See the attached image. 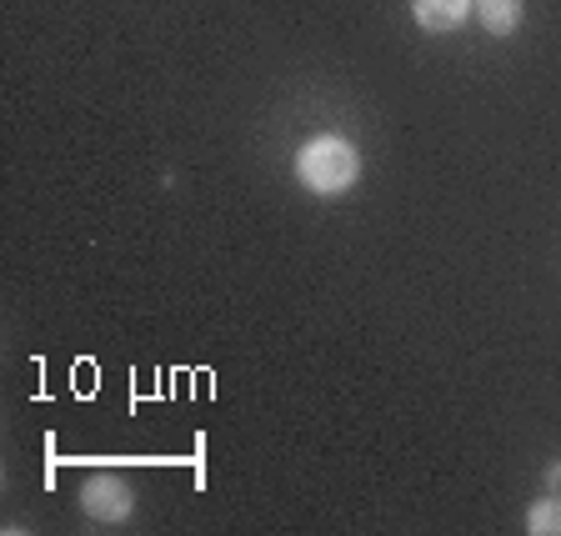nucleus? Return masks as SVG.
Returning a JSON list of instances; mask_svg holds the SVG:
<instances>
[{
  "label": "nucleus",
  "mask_w": 561,
  "mask_h": 536,
  "mask_svg": "<svg viewBox=\"0 0 561 536\" xmlns=\"http://www.w3.org/2000/svg\"><path fill=\"white\" fill-rule=\"evenodd\" d=\"M296 175H301V186L316 191V196H341V191L356 186L362 156H356V146L341 136H316L296 151Z\"/></svg>",
  "instance_id": "nucleus-1"
},
{
  "label": "nucleus",
  "mask_w": 561,
  "mask_h": 536,
  "mask_svg": "<svg viewBox=\"0 0 561 536\" xmlns=\"http://www.w3.org/2000/svg\"><path fill=\"white\" fill-rule=\"evenodd\" d=\"M526 532L561 536V502H557V497H547V502H537L531 512H526Z\"/></svg>",
  "instance_id": "nucleus-5"
},
{
  "label": "nucleus",
  "mask_w": 561,
  "mask_h": 536,
  "mask_svg": "<svg viewBox=\"0 0 561 536\" xmlns=\"http://www.w3.org/2000/svg\"><path fill=\"white\" fill-rule=\"evenodd\" d=\"M421 31H456L471 15V0H411Z\"/></svg>",
  "instance_id": "nucleus-3"
},
{
  "label": "nucleus",
  "mask_w": 561,
  "mask_h": 536,
  "mask_svg": "<svg viewBox=\"0 0 561 536\" xmlns=\"http://www.w3.org/2000/svg\"><path fill=\"white\" fill-rule=\"evenodd\" d=\"M547 481H551V487H561V467H551V471H547Z\"/></svg>",
  "instance_id": "nucleus-6"
},
{
  "label": "nucleus",
  "mask_w": 561,
  "mask_h": 536,
  "mask_svg": "<svg viewBox=\"0 0 561 536\" xmlns=\"http://www.w3.org/2000/svg\"><path fill=\"white\" fill-rule=\"evenodd\" d=\"M477 11L491 35H512L522 25V0H477Z\"/></svg>",
  "instance_id": "nucleus-4"
},
{
  "label": "nucleus",
  "mask_w": 561,
  "mask_h": 536,
  "mask_svg": "<svg viewBox=\"0 0 561 536\" xmlns=\"http://www.w3.org/2000/svg\"><path fill=\"white\" fill-rule=\"evenodd\" d=\"M81 506H85V516H95V522H105V526H116V522H126V516H130L136 497H130V487L121 477H91V481H85V491H81Z\"/></svg>",
  "instance_id": "nucleus-2"
}]
</instances>
